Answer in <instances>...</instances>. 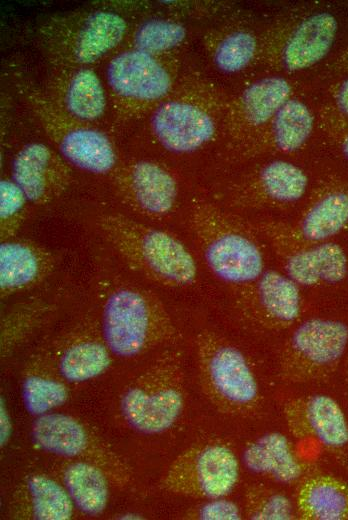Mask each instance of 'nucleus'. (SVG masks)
<instances>
[{"label": "nucleus", "mask_w": 348, "mask_h": 520, "mask_svg": "<svg viewBox=\"0 0 348 520\" xmlns=\"http://www.w3.org/2000/svg\"><path fill=\"white\" fill-rule=\"evenodd\" d=\"M95 221L105 242L136 273L167 288L196 282V260L173 234L120 212H102Z\"/></svg>", "instance_id": "1"}, {"label": "nucleus", "mask_w": 348, "mask_h": 520, "mask_svg": "<svg viewBox=\"0 0 348 520\" xmlns=\"http://www.w3.org/2000/svg\"><path fill=\"white\" fill-rule=\"evenodd\" d=\"M101 335L114 356L133 358L173 344L179 333L160 299L134 283H114L102 305Z\"/></svg>", "instance_id": "2"}, {"label": "nucleus", "mask_w": 348, "mask_h": 520, "mask_svg": "<svg viewBox=\"0 0 348 520\" xmlns=\"http://www.w3.org/2000/svg\"><path fill=\"white\" fill-rule=\"evenodd\" d=\"M185 403L183 352L167 348L153 359L126 387L120 402L127 423L144 434L170 429Z\"/></svg>", "instance_id": "3"}, {"label": "nucleus", "mask_w": 348, "mask_h": 520, "mask_svg": "<svg viewBox=\"0 0 348 520\" xmlns=\"http://www.w3.org/2000/svg\"><path fill=\"white\" fill-rule=\"evenodd\" d=\"M190 223L208 269L220 281L238 289L264 272L257 239L213 204L196 201Z\"/></svg>", "instance_id": "4"}, {"label": "nucleus", "mask_w": 348, "mask_h": 520, "mask_svg": "<svg viewBox=\"0 0 348 520\" xmlns=\"http://www.w3.org/2000/svg\"><path fill=\"white\" fill-rule=\"evenodd\" d=\"M202 388L221 411L235 417L258 412L262 395L245 355L226 338L204 329L195 339Z\"/></svg>", "instance_id": "5"}, {"label": "nucleus", "mask_w": 348, "mask_h": 520, "mask_svg": "<svg viewBox=\"0 0 348 520\" xmlns=\"http://www.w3.org/2000/svg\"><path fill=\"white\" fill-rule=\"evenodd\" d=\"M240 465L234 451L217 440L198 443L178 456L162 486L175 494L215 499L226 497L236 486Z\"/></svg>", "instance_id": "6"}, {"label": "nucleus", "mask_w": 348, "mask_h": 520, "mask_svg": "<svg viewBox=\"0 0 348 520\" xmlns=\"http://www.w3.org/2000/svg\"><path fill=\"white\" fill-rule=\"evenodd\" d=\"M348 345V326L341 321L308 319L285 342L278 362L281 379L302 383L336 364Z\"/></svg>", "instance_id": "7"}, {"label": "nucleus", "mask_w": 348, "mask_h": 520, "mask_svg": "<svg viewBox=\"0 0 348 520\" xmlns=\"http://www.w3.org/2000/svg\"><path fill=\"white\" fill-rule=\"evenodd\" d=\"M262 232L284 273L299 286L338 283L348 273L346 253L336 243L307 242L294 229L279 225H265Z\"/></svg>", "instance_id": "8"}, {"label": "nucleus", "mask_w": 348, "mask_h": 520, "mask_svg": "<svg viewBox=\"0 0 348 520\" xmlns=\"http://www.w3.org/2000/svg\"><path fill=\"white\" fill-rule=\"evenodd\" d=\"M110 176L116 195L139 216L161 219L176 206L177 180L156 161L134 159L119 163Z\"/></svg>", "instance_id": "9"}, {"label": "nucleus", "mask_w": 348, "mask_h": 520, "mask_svg": "<svg viewBox=\"0 0 348 520\" xmlns=\"http://www.w3.org/2000/svg\"><path fill=\"white\" fill-rule=\"evenodd\" d=\"M44 110L48 132L60 156L70 165L95 175H111L119 165L112 141L100 130L82 124L68 113L55 111L51 104Z\"/></svg>", "instance_id": "10"}, {"label": "nucleus", "mask_w": 348, "mask_h": 520, "mask_svg": "<svg viewBox=\"0 0 348 520\" xmlns=\"http://www.w3.org/2000/svg\"><path fill=\"white\" fill-rule=\"evenodd\" d=\"M107 82L122 104L142 108L164 99L172 87V78L156 56L136 48L114 56L107 66Z\"/></svg>", "instance_id": "11"}, {"label": "nucleus", "mask_w": 348, "mask_h": 520, "mask_svg": "<svg viewBox=\"0 0 348 520\" xmlns=\"http://www.w3.org/2000/svg\"><path fill=\"white\" fill-rule=\"evenodd\" d=\"M149 131L174 154H190L207 145L216 133L212 115L202 106L181 99L160 102L151 112Z\"/></svg>", "instance_id": "12"}, {"label": "nucleus", "mask_w": 348, "mask_h": 520, "mask_svg": "<svg viewBox=\"0 0 348 520\" xmlns=\"http://www.w3.org/2000/svg\"><path fill=\"white\" fill-rule=\"evenodd\" d=\"M237 292L240 308L264 328L286 329L301 315L300 286L285 273L264 270L256 280L238 288Z\"/></svg>", "instance_id": "13"}, {"label": "nucleus", "mask_w": 348, "mask_h": 520, "mask_svg": "<svg viewBox=\"0 0 348 520\" xmlns=\"http://www.w3.org/2000/svg\"><path fill=\"white\" fill-rule=\"evenodd\" d=\"M32 437L45 451L93 463L115 476L121 474V464L114 454L72 416L59 413L38 416L32 426Z\"/></svg>", "instance_id": "14"}, {"label": "nucleus", "mask_w": 348, "mask_h": 520, "mask_svg": "<svg viewBox=\"0 0 348 520\" xmlns=\"http://www.w3.org/2000/svg\"><path fill=\"white\" fill-rule=\"evenodd\" d=\"M67 162L47 144L31 142L15 155L11 179L32 204L44 205L59 196L70 177Z\"/></svg>", "instance_id": "15"}, {"label": "nucleus", "mask_w": 348, "mask_h": 520, "mask_svg": "<svg viewBox=\"0 0 348 520\" xmlns=\"http://www.w3.org/2000/svg\"><path fill=\"white\" fill-rule=\"evenodd\" d=\"M54 254L36 242L8 239L0 244V291L2 297L30 289L55 268Z\"/></svg>", "instance_id": "16"}, {"label": "nucleus", "mask_w": 348, "mask_h": 520, "mask_svg": "<svg viewBox=\"0 0 348 520\" xmlns=\"http://www.w3.org/2000/svg\"><path fill=\"white\" fill-rule=\"evenodd\" d=\"M335 17L319 12L305 18L293 31L283 50L287 69L297 71L309 68L329 52L337 33Z\"/></svg>", "instance_id": "17"}, {"label": "nucleus", "mask_w": 348, "mask_h": 520, "mask_svg": "<svg viewBox=\"0 0 348 520\" xmlns=\"http://www.w3.org/2000/svg\"><path fill=\"white\" fill-rule=\"evenodd\" d=\"M294 428H306L319 442L329 448L348 443V422L339 404L330 396L313 395L291 408Z\"/></svg>", "instance_id": "18"}, {"label": "nucleus", "mask_w": 348, "mask_h": 520, "mask_svg": "<svg viewBox=\"0 0 348 520\" xmlns=\"http://www.w3.org/2000/svg\"><path fill=\"white\" fill-rule=\"evenodd\" d=\"M245 466L254 473L270 475L281 483L296 481L302 466L289 440L281 433H267L250 443L243 453Z\"/></svg>", "instance_id": "19"}, {"label": "nucleus", "mask_w": 348, "mask_h": 520, "mask_svg": "<svg viewBox=\"0 0 348 520\" xmlns=\"http://www.w3.org/2000/svg\"><path fill=\"white\" fill-rule=\"evenodd\" d=\"M127 31L126 20L112 11H97L82 24L72 44L75 63L89 65L122 42Z\"/></svg>", "instance_id": "20"}, {"label": "nucleus", "mask_w": 348, "mask_h": 520, "mask_svg": "<svg viewBox=\"0 0 348 520\" xmlns=\"http://www.w3.org/2000/svg\"><path fill=\"white\" fill-rule=\"evenodd\" d=\"M298 514L307 520H342L348 517V489L329 476H313L299 487Z\"/></svg>", "instance_id": "21"}, {"label": "nucleus", "mask_w": 348, "mask_h": 520, "mask_svg": "<svg viewBox=\"0 0 348 520\" xmlns=\"http://www.w3.org/2000/svg\"><path fill=\"white\" fill-rule=\"evenodd\" d=\"M112 352L102 335L82 334L61 351L57 365L61 376L69 382H83L105 372L112 362Z\"/></svg>", "instance_id": "22"}, {"label": "nucleus", "mask_w": 348, "mask_h": 520, "mask_svg": "<svg viewBox=\"0 0 348 520\" xmlns=\"http://www.w3.org/2000/svg\"><path fill=\"white\" fill-rule=\"evenodd\" d=\"M348 223V193L333 191L317 199L304 213L295 232L311 243L325 242Z\"/></svg>", "instance_id": "23"}, {"label": "nucleus", "mask_w": 348, "mask_h": 520, "mask_svg": "<svg viewBox=\"0 0 348 520\" xmlns=\"http://www.w3.org/2000/svg\"><path fill=\"white\" fill-rule=\"evenodd\" d=\"M63 477L65 487L78 509L92 516L105 510L109 488L103 469L82 460L70 464Z\"/></svg>", "instance_id": "24"}, {"label": "nucleus", "mask_w": 348, "mask_h": 520, "mask_svg": "<svg viewBox=\"0 0 348 520\" xmlns=\"http://www.w3.org/2000/svg\"><path fill=\"white\" fill-rule=\"evenodd\" d=\"M106 105L105 90L97 73L90 68L75 72L65 94L67 113L79 121L91 122L104 114Z\"/></svg>", "instance_id": "25"}, {"label": "nucleus", "mask_w": 348, "mask_h": 520, "mask_svg": "<svg viewBox=\"0 0 348 520\" xmlns=\"http://www.w3.org/2000/svg\"><path fill=\"white\" fill-rule=\"evenodd\" d=\"M308 178L297 165L276 160L265 165L259 172L257 187L268 200L277 203H292L305 194Z\"/></svg>", "instance_id": "26"}, {"label": "nucleus", "mask_w": 348, "mask_h": 520, "mask_svg": "<svg viewBox=\"0 0 348 520\" xmlns=\"http://www.w3.org/2000/svg\"><path fill=\"white\" fill-rule=\"evenodd\" d=\"M291 87L279 76L260 79L250 85L242 96V107L246 117L259 125L274 117L290 99Z\"/></svg>", "instance_id": "27"}, {"label": "nucleus", "mask_w": 348, "mask_h": 520, "mask_svg": "<svg viewBox=\"0 0 348 520\" xmlns=\"http://www.w3.org/2000/svg\"><path fill=\"white\" fill-rule=\"evenodd\" d=\"M313 128V116L308 107L297 99H289L275 114L273 141L283 152L298 150Z\"/></svg>", "instance_id": "28"}, {"label": "nucleus", "mask_w": 348, "mask_h": 520, "mask_svg": "<svg viewBox=\"0 0 348 520\" xmlns=\"http://www.w3.org/2000/svg\"><path fill=\"white\" fill-rule=\"evenodd\" d=\"M34 518L68 520L73 515L74 502L67 489L55 480L35 475L27 484Z\"/></svg>", "instance_id": "29"}, {"label": "nucleus", "mask_w": 348, "mask_h": 520, "mask_svg": "<svg viewBox=\"0 0 348 520\" xmlns=\"http://www.w3.org/2000/svg\"><path fill=\"white\" fill-rule=\"evenodd\" d=\"M22 397L26 410L40 416L63 405L68 399V391L62 382L36 372L24 379Z\"/></svg>", "instance_id": "30"}, {"label": "nucleus", "mask_w": 348, "mask_h": 520, "mask_svg": "<svg viewBox=\"0 0 348 520\" xmlns=\"http://www.w3.org/2000/svg\"><path fill=\"white\" fill-rule=\"evenodd\" d=\"M185 36V28L177 22L165 19L148 20L137 29L134 48L156 56L178 46Z\"/></svg>", "instance_id": "31"}, {"label": "nucleus", "mask_w": 348, "mask_h": 520, "mask_svg": "<svg viewBox=\"0 0 348 520\" xmlns=\"http://www.w3.org/2000/svg\"><path fill=\"white\" fill-rule=\"evenodd\" d=\"M245 510L253 520H289L293 518L291 501L283 493L255 485L245 493Z\"/></svg>", "instance_id": "32"}, {"label": "nucleus", "mask_w": 348, "mask_h": 520, "mask_svg": "<svg viewBox=\"0 0 348 520\" xmlns=\"http://www.w3.org/2000/svg\"><path fill=\"white\" fill-rule=\"evenodd\" d=\"M30 203L21 188L10 178L0 181V239H12L20 230L26 206Z\"/></svg>", "instance_id": "33"}, {"label": "nucleus", "mask_w": 348, "mask_h": 520, "mask_svg": "<svg viewBox=\"0 0 348 520\" xmlns=\"http://www.w3.org/2000/svg\"><path fill=\"white\" fill-rule=\"evenodd\" d=\"M256 41L246 32H234L223 38L214 52L216 66L227 73L242 70L254 57Z\"/></svg>", "instance_id": "34"}, {"label": "nucleus", "mask_w": 348, "mask_h": 520, "mask_svg": "<svg viewBox=\"0 0 348 520\" xmlns=\"http://www.w3.org/2000/svg\"><path fill=\"white\" fill-rule=\"evenodd\" d=\"M45 306L27 305L7 315L2 324L1 348L5 354L22 342L45 316Z\"/></svg>", "instance_id": "35"}, {"label": "nucleus", "mask_w": 348, "mask_h": 520, "mask_svg": "<svg viewBox=\"0 0 348 520\" xmlns=\"http://www.w3.org/2000/svg\"><path fill=\"white\" fill-rule=\"evenodd\" d=\"M197 515L204 520H238L242 516L236 503L225 497L210 499L200 507Z\"/></svg>", "instance_id": "36"}, {"label": "nucleus", "mask_w": 348, "mask_h": 520, "mask_svg": "<svg viewBox=\"0 0 348 520\" xmlns=\"http://www.w3.org/2000/svg\"><path fill=\"white\" fill-rule=\"evenodd\" d=\"M12 434V422L10 415L7 411L6 405L3 401V398H1V405H0V439H1V445H4L7 443V441L10 439Z\"/></svg>", "instance_id": "37"}, {"label": "nucleus", "mask_w": 348, "mask_h": 520, "mask_svg": "<svg viewBox=\"0 0 348 520\" xmlns=\"http://www.w3.org/2000/svg\"><path fill=\"white\" fill-rule=\"evenodd\" d=\"M337 103L340 109L348 114V79L342 83L338 90Z\"/></svg>", "instance_id": "38"}, {"label": "nucleus", "mask_w": 348, "mask_h": 520, "mask_svg": "<svg viewBox=\"0 0 348 520\" xmlns=\"http://www.w3.org/2000/svg\"><path fill=\"white\" fill-rule=\"evenodd\" d=\"M342 150H343V153L346 156V158H348V137L346 138V140L344 141V143L342 145Z\"/></svg>", "instance_id": "39"}]
</instances>
